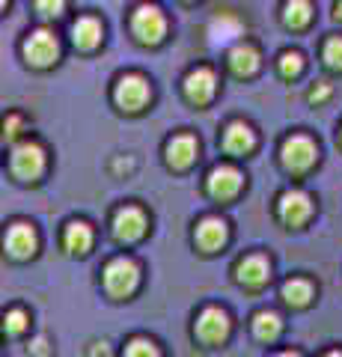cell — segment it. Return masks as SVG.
Instances as JSON below:
<instances>
[{"mask_svg":"<svg viewBox=\"0 0 342 357\" xmlns=\"http://www.w3.org/2000/svg\"><path fill=\"white\" fill-rule=\"evenodd\" d=\"M137 280H140V271H137V265L131 262V259H114L107 268H104V289L114 298H125L131 295L137 289Z\"/></svg>","mask_w":342,"mask_h":357,"instance_id":"1","label":"cell"},{"mask_svg":"<svg viewBox=\"0 0 342 357\" xmlns=\"http://www.w3.org/2000/svg\"><path fill=\"white\" fill-rule=\"evenodd\" d=\"M316 143L310 137H304V134H295V137H289L283 143L280 149V158H283V167L289 173H306L316 161Z\"/></svg>","mask_w":342,"mask_h":357,"instance_id":"2","label":"cell"},{"mask_svg":"<svg viewBox=\"0 0 342 357\" xmlns=\"http://www.w3.org/2000/svg\"><path fill=\"white\" fill-rule=\"evenodd\" d=\"M196 340L205 345H217L229 337V316L220 307H205L200 316H196Z\"/></svg>","mask_w":342,"mask_h":357,"instance_id":"3","label":"cell"},{"mask_svg":"<svg viewBox=\"0 0 342 357\" xmlns=\"http://www.w3.org/2000/svg\"><path fill=\"white\" fill-rule=\"evenodd\" d=\"M164 30H167V24H164L161 9H155V6H140L137 13L131 15V33H134L137 42H143V45H158L164 39Z\"/></svg>","mask_w":342,"mask_h":357,"instance_id":"4","label":"cell"},{"mask_svg":"<svg viewBox=\"0 0 342 357\" xmlns=\"http://www.w3.org/2000/svg\"><path fill=\"white\" fill-rule=\"evenodd\" d=\"M42 170H45V152L36 143H21L15 146L13 152V173L15 178L21 182H33V178H39Z\"/></svg>","mask_w":342,"mask_h":357,"instance_id":"5","label":"cell"},{"mask_svg":"<svg viewBox=\"0 0 342 357\" xmlns=\"http://www.w3.org/2000/svg\"><path fill=\"white\" fill-rule=\"evenodd\" d=\"M57 54H60V45H57V39H54L51 30H33L27 36V42H24V57L33 66H39V69L51 66L54 60H57Z\"/></svg>","mask_w":342,"mask_h":357,"instance_id":"6","label":"cell"},{"mask_svg":"<svg viewBox=\"0 0 342 357\" xmlns=\"http://www.w3.org/2000/svg\"><path fill=\"white\" fill-rule=\"evenodd\" d=\"M116 105L128 110V114H137V110L149 102V84L143 81L140 75H125V77H119V84H116Z\"/></svg>","mask_w":342,"mask_h":357,"instance_id":"7","label":"cell"},{"mask_svg":"<svg viewBox=\"0 0 342 357\" xmlns=\"http://www.w3.org/2000/svg\"><path fill=\"white\" fill-rule=\"evenodd\" d=\"M277 215L283 223H289V227H301V223L313 215V203L304 191H286L277 203Z\"/></svg>","mask_w":342,"mask_h":357,"instance_id":"8","label":"cell"},{"mask_svg":"<svg viewBox=\"0 0 342 357\" xmlns=\"http://www.w3.org/2000/svg\"><path fill=\"white\" fill-rule=\"evenodd\" d=\"M143 232H146V215H143L140 208L134 206H125V208H119L116 215H114V236L119 241H137Z\"/></svg>","mask_w":342,"mask_h":357,"instance_id":"9","label":"cell"},{"mask_svg":"<svg viewBox=\"0 0 342 357\" xmlns=\"http://www.w3.org/2000/svg\"><path fill=\"white\" fill-rule=\"evenodd\" d=\"M215 89H217V77H215L212 69H205V66L194 69L185 77V96L191 98L194 105H208L212 96H215Z\"/></svg>","mask_w":342,"mask_h":357,"instance_id":"10","label":"cell"},{"mask_svg":"<svg viewBox=\"0 0 342 357\" xmlns=\"http://www.w3.org/2000/svg\"><path fill=\"white\" fill-rule=\"evenodd\" d=\"M205 188L215 199H233L241 191V173L235 167H215L205 178Z\"/></svg>","mask_w":342,"mask_h":357,"instance_id":"11","label":"cell"},{"mask_svg":"<svg viewBox=\"0 0 342 357\" xmlns=\"http://www.w3.org/2000/svg\"><path fill=\"white\" fill-rule=\"evenodd\" d=\"M268 274L271 268L265 262V256H244L238 265H235V280L247 289H259L268 283Z\"/></svg>","mask_w":342,"mask_h":357,"instance_id":"12","label":"cell"},{"mask_svg":"<svg viewBox=\"0 0 342 357\" xmlns=\"http://www.w3.org/2000/svg\"><path fill=\"white\" fill-rule=\"evenodd\" d=\"M224 149L233 155H247L256 149V134L247 122H229L224 131Z\"/></svg>","mask_w":342,"mask_h":357,"instance_id":"13","label":"cell"},{"mask_svg":"<svg viewBox=\"0 0 342 357\" xmlns=\"http://www.w3.org/2000/svg\"><path fill=\"white\" fill-rule=\"evenodd\" d=\"M6 250L9 256H15V259H27L36 250V232L27 223H13L6 232Z\"/></svg>","mask_w":342,"mask_h":357,"instance_id":"14","label":"cell"},{"mask_svg":"<svg viewBox=\"0 0 342 357\" xmlns=\"http://www.w3.org/2000/svg\"><path fill=\"white\" fill-rule=\"evenodd\" d=\"M164 152H167V164L173 170H185V167H191L194 155H196V140L191 134H176Z\"/></svg>","mask_w":342,"mask_h":357,"instance_id":"15","label":"cell"},{"mask_svg":"<svg viewBox=\"0 0 342 357\" xmlns=\"http://www.w3.org/2000/svg\"><path fill=\"white\" fill-rule=\"evenodd\" d=\"M226 63H229V69H233V75L250 77L259 69V51L253 48V45H235V48L226 54Z\"/></svg>","mask_w":342,"mask_h":357,"instance_id":"16","label":"cell"},{"mask_svg":"<svg viewBox=\"0 0 342 357\" xmlns=\"http://www.w3.org/2000/svg\"><path fill=\"white\" fill-rule=\"evenodd\" d=\"M241 30H244V24H241V18L235 13H220L215 15L212 27H208V36H212L215 45H226L241 36Z\"/></svg>","mask_w":342,"mask_h":357,"instance_id":"17","label":"cell"},{"mask_svg":"<svg viewBox=\"0 0 342 357\" xmlns=\"http://www.w3.org/2000/svg\"><path fill=\"white\" fill-rule=\"evenodd\" d=\"M72 42L78 45L81 51H93L98 42H102V24L93 15H84L72 24Z\"/></svg>","mask_w":342,"mask_h":357,"instance_id":"18","label":"cell"},{"mask_svg":"<svg viewBox=\"0 0 342 357\" xmlns=\"http://www.w3.org/2000/svg\"><path fill=\"white\" fill-rule=\"evenodd\" d=\"M224 241H226V223L224 220H220V218L200 220V227H196V244H200L205 253L217 250Z\"/></svg>","mask_w":342,"mask_h":357,"instance_id":"19","label":"cell"},{"mask_svg":"<svg viewBox=\"0 0 342 357\" xmlns=\"http://www.w3.org/2000/svg\"><path fill=\"white\" fill-rule=\"evenodd\" d=\"M63 244H65V250H69V253H86V250H90V244H93L90 223L72 220L69 227H65V232H63Z\"/></svg>","mask_w":342,"mask_h":357,"instance_id":"20","label":"cell"},{"mask_svg":"<svg viewBox=\"0 0 342 357\" xmlns=\"http://www.w3.org/2000/svg\"><path fill=\"white\" fill-rule=\"evenodd\" d=\"M280 331H283V321L277 312H271V310H262L253 316V333H256V340L262 342H274L280 337Z\"/></svg>","mask_w":342,"mask_h":357,"instance_id":"21","label":"cell"},{"mask_svg":"<svg viewBox=\"0 0 342 357\" xmlns=\"http://www.w3.org/2000/svg\"><path fill=\"white\" fill-rule=\"evenodd\" d=\"M313 298V283L310 280H301V277H295V280H286L283 283V301L289 307H306Z\"/></svg>","mask_w":342,"mask_h":357,"instance_id":"22","label":"cell"},{"mask_svg":"<svg viewBox=\"0 0 342 357\" xmlns=\"http://www.w3.org/2000/svg\"><path fill=\"white\" fill-rule=\"evenodd\" d=\"M310 18H313V6L304 3V0H295V3L283 6V21H286V27H292V30L306 27L310 24Z\"/></svg>","mask_w":342,"mask_h":357,"instance_id":"23","label":"cell"},{"mask_svg":"<svg viewBox=\"0 0 342 357\" xmlns=\"http://www.w3.org/2000/svg\"><path fill=\"white\" fill-rule=\"evenodd\" d=\"M125 357H161V351H158V345L152 340L137 337V340H131L125 345Z\"/></svg>","mask_w":342,"mask_h":357,"instance_id":"24","label":"cell"},{"mask_svg":"<svg viewBox=\"0 0 342 357\" xmlns=\"http://www.w3.org/2000/svg\"><path fill=\"white\" fill-rule=\"evenodd\" d=\"M322 57H325V63L330 66V69L342 72V36H334V39H327V42H325Z\"/></svg>","mask_w":342,"mask_h":357,"instance_id":"25","label":"cell"},{"mask_svg":"<svg viewBox=\"0 0 342 357\" xmlns=\"http://www.w3.org/2000/svg\"><path fill=\"white\" fill-rule=\"evenodd\" d=\"M301 69H304V57L297 51H286L280 57V75L283 77H297Z\"/></svg>","mask_w":342,"mask_h":357,"instance_id":"26","label":"cell"},{"mask_svg":"<svg viewBox=\"0 0 342 357\" xmlns=\"http://www.w3.org/2000/svg\"><path fill=\"white\" fill-rule=\"evenodd\" d=\"M24 328H27L24 310H9L6 312V321H3V331L9 333V337H18V333H24Z\"/></svg>","mask_w":342,"mask_h":357,"instance_id":"27","label":"cell"},{"mask_svg":"<svg viewBox=\"0 0 342 357\" xmlns=\"http://www.w3.org/2000/svg\"><path fill=\"white\" fill-rule=\"evenodd\" d=\"M21 128H24V119L15 116V114H9L6 122H3V140H15L21 134Z\"/></svg>","mask_w":342,"mask_h":357,"instance_id":"28","label":"cell"},{"mask_svg":"<svg viewBox=\"0 0 342 357\" xmlns=\"http://www.w3.org/2000/svg\"><path fill=\"white\" fill-rule=\"evenodd\" d=\"M325 98H330V84H325V81H318L313 89H310V102L313 105H322Z\"/></svg>","mask_w":342,"mask_h":357,"instance_id":"29","label":"cell"},{"mask_svg":"<svg viewBox=\"0 0 342 357\" xmlns=\"http://www.w3.org/2000/svg\"><path fill=\"white\" fill-rule=\"evenodd\" d=\"M36 13L39 15H45V18H57V15H63V3H36Z\"/></svg>","mask_w":342,"mask_h":357,"instance_id":"30","label":"cell"},{"mask_svg":"<svg viewBox=\"0 0 342 357\" xmlns=\"http://www.w3.org/2000/svg\"><path fill=\"white\" fill-rule=\"evenodd\" d=\"M30 349H33V354H36V357H45V354H48V340H45V337H39L36 342L30 345Z\"/></svg>","mask_w":342,"mask_h":357,"instance_id":"31","label":"cell"},{"mask_svg":"<svg viewBox=\"0 0 342 357\" xmlns=\"http://www.w3.org/2000/svg\"><path fill=\"white\" fill-rule=\"evenodd\" d=\"M334 15H336V18H342V3H336V6H334Z\"/></svg>","mask_w":342,"mask_h":357,"instance_id":"32","label":"cell"},{"mask_svg":"<svg viewBox=\"0 0 342 357\" xmlns=\"http://www.w3.org/2000/svg\"><path fill=\"white\" fill-rule=\"evenodd\" d=\"M277 357H297V354H295V351H280Z\"/></svg>","mask_w":342,"mask_h":357,"instance_id":"33","label":"cell"},{"mask_svg":"<svg viewBox=\"0 0 342 357\" xmlns=\"http://www.w3.org/2000/svg\"><path fill=\"white\" fill-rule=\"evenodd\" d=\"M325 357H342V351H327Z\"/></svg>","mask_w":342,"mask_h":357,"instance_id":"34","label":"cell"},{"mask_svg":"<svg viewBox=\"0 0 342 357\" xmlns=\"http://www.w3.org/2000/svg\"><path fill=\"white\" fill-rule=\"evenodd\" d=\"M339 143H342V128H339Z\"/></svg>","mask_w":342,"mask_h":357,"instance_id":"35","label":"cell"}]
</instances>
